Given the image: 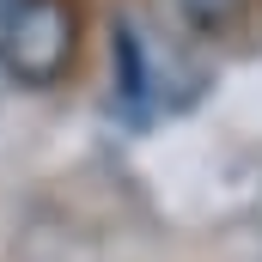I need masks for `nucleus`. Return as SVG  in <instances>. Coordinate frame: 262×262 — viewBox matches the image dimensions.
Here are the masks:
<instances>
[{
	"mask_svg": "<svg viewBox=\"0 0 262 262\" xmlns=\"http://www.w3.org/2000/svg\"><path fill=\"white\" fill-rule=\"evenodd\" d=\"M79 61V0H12L0 12V73L25 92L61 85Z\"/></svg>",
	"mask_w": 262,
	"mask_h": 262,
	"instance_id": "obj_1",
	"label": "nucleus"
},
{
	"mask_svg": "<svg viewBox=\"0 0 262 262\" xmlns=\"http://www.w3.org/2000/svg\"><path fill=\"white\" fill-rule=\"evenodd\" d=\"M110 73H116V98H122L128 116H152L165 104V79L152 67V37L134 18H116L110 25Z\"/></svg>",
	"mask_w": 262,
	"mask_h": 262,
	"instance_id": "obj_2",
	"label": "nucleus"
},
{
	"mask_svg": "<svg viewBox=\"0 0 262 262\" xmlns=\"http://www.w3.org/2000/svg\"><path fill=\"white\" fill-rule=\"evenodd\" d=\"M195 37H226V31H238L244 18H250V6L256 0H165Z\"/></svg>",
	"mask_w": 262,
	"mask_h": 262,
	"instance_id": "obj_3",
	"label": "nucleus"
},
{
	"mask_svg": "<svg viewBox=\"0 0 262 262\" xmlns=\"http://www.w3.org/2000/svg\"><path fill=\"white\" fill-rule=\"evenodd\" d=\"M6 6H12V0H0V12H6Z\"/></svg>",
	"mask_w": 262,
	"mask_h": 262,
	"instance_id": "obj_4",
	"label": "nucleus"
}]
</instances>
